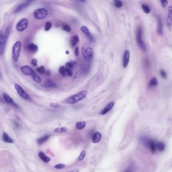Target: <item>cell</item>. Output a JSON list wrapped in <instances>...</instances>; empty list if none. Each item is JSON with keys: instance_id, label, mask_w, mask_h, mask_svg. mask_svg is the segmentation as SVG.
<instances>
[{"instance_id": "obj_22", "label": "cell", "mask_w": 172, "mask_h": 172, "mask_svg": "<svg viewBox=\"0 0 172 172\" xmlns=\"http://www.w3.org/2000/svg\"><path fill=\"white\" fill-rule=\"evenodd\" d=\"M79 42V39L78 35H75L72 36V37L71 39L70 40V43L72 47H74L77 43H78Z\"/></svg>"}, {"instance_id": "obj_37", "label": "cell", "mask_w": 172, "mask_h": 172, "mask_svg": "<svg viewBox=\"0 0 172 172\" xmlns=\"http://www.w3.org/2000/svg\"><path fill=\"white\" fill-rule=\"evenodd\" d=\"M50 106L54 109H59L61 108L60 104L57 103H51Z\"/></svg>"}, {"instance_id": "obj_32", "label": "cell", "mask_w": 172, "mask_h": 172, "mask_svg": "<svg viewBox=\"0 0 172 172\" xmlns=\"http://www.w3.org/2000/svg\"><path fill=\"white\" fill-rule=\"evenodd\" d=\"M86 155V152L84 150H83L81 151V152L80 153V154L79 155V156L78 158V159L79 161H81L82 160H83V159L85 157Z\"/></svg>"}, {"instance_id": "obj_51", "label": "cell", "mask_w": 172, "mask_h": 172, "mask_svg": "<svg viewBox=\"0 0 172 172\" xmlns=\"http://www.w3.org/2000/svg\"></svg>"}, {"instance_id": "obj_48", "label": "cell", "mask_w": 172, "mask_h": 172, "mask_svg": "<svg viewBox=\"0 0 172 172\" xmlns=\"http://www.w3.org/2000/svg\"><path fill=\"white\" fill-rule=\"evenodd\" d=\"M15 124V125H16V128L17 127H19V125H18V124H17V123H16V122H15V123H14Z\"/></svg>"}, {"instance_id": "obj_44", "label": "cell", "mask_w": 172, "mask_h": 172, "mask_svg": "<svg viewBox=\"0 0 172 172\" xmlns=\"http://www.w3.org/2000/svg\"><path fill=\"white\" fill-rule=\"evenodd\" d=\"M79 54V49L78 47H76L75 49V55L76 56H78Z\"/></svg>"}, {"instance_id": "obj_28", "label": "cell", "mask_w": 172, "mask_h": 172, "mask_svg": "<svg viewBox=\"0 0 172 172\" xmlns=\"http://www.w3.org/2000/svg\"><path fill=\"white\" fill-rule=\"evenodd\" d=\"M45 86L48 88H54L57 87V85L53 82L52 80H49L46 81L45 83Z\"/></svg>"}, {"instance_id": "obj_16", "label": "cell", "mask_w": 172, "mask_h": 172, "mask_svg": "<svg viewBox=\"0 0 172 172\" xmlns=\"http://www.w3.org/2000/svg\"><path fill=\"white\" fill-rule=\"evenodd\" d=\"M114 102L112 101L110 102L108 105H107V106L105 107L100 112V114L101 115H104L107 114L108 113H109L113 108L114 106Z\"/></svg>"}, {"instance_id": "obj_34", "label": "cell", "mask_w": 172, "mask_h": 172, "mask_svg": "<svg viewBox=\"0 0 172 172\" xmlns=\"http://www.w3.org/2000/svg\"><path fill=\"white\" fill-rule=\"evenodd\" d=\"M32 78L33 80L37 82H40L42 81V79L41 77H40L39 76H37L35 73L32 75Z\"/></svg>"}, {"instance_id": "obj_8", "label": "cell", "mask_w": 172, "mask_h": 172, "mask_svg": "<svg viewBox=\"0 0 172 172\" xmlns=\"http://www.w3.org/2000/svg\"><path fill=\"white\" fill-rule=\"evenodd\" d=\"M15 88L16 91H17L18 94L22 98L27 100H31V98L29 95L27 94V93L22 88V87L20 86L18 84H15Z\"/></svg>"}, {"instance_id": "obj_50", "label": "cell", "mask_w": 172, "mask_h": 172, "mask_svg": "<svg viewBox=\"0 0 172 172\" xmlns=\"http://www.w3.org/2000/svg\"><path fill=\"white\" fill-rule=\"evenodd\" d=\"M1 77V73H0V78Z\"/></svg>"}, {"instance_id": "obj_21", "label": "cell", "mask_w": 172, "mask_h": 172, "mask_svg": "<svg viewBox=\"0 0 172 172\" xmlns=\"http://www.w3.org/2000/svg\"><path fill=\"white\" fill-rule=\"evenodd\" d=\"M27 49L31 53H35L38 51V46L33 43L29 44L27 46Z\"/></svg>"}, {"instance_id": "obj_11", "label": "cell", "mask_w": 172, "mask_h": 172, "mask_svg": "<svg viewBox=\"0 0 172 172\" xmlns=\"http://www.w3.org/2000/svg\"><path fill=\"white\" fill-rule=\"evenodd\" d=\"M130 52L129 50H126L124 52L123 57V65L124 68H126L130 60Z\"/></svg>"}, {"instance_id": "obj_27", "label": "cell", "mask_w": 172, "mask_h": 172, "mask_svg": "<svg viewBox=\"0 0 172 172\" xmlns=\"http://www.w3.org/2000/svg\"><path fill=\"white\" fill-rule=\"evenodd\" d=\"M141 8L143 11L146 14H149L150 12L151 9L149 5L146 4H143L141 5Z\"/></svg>"}, {"instance_id": "obj_7", "label": "cell", "mask_w": 172, "mask_h": 172, "mask_svg": "<svg viewBox=\"0 0 172 172\" xmlns=\"http://www.w3.org/2000/svg\"><path fill=\"white\" fill-rule=\"evenodd\" d=\"M47 10L44 8H40L36 10L33 13L34 16L37 19H43L46 17L47 15Z\"/></svg>"}, {"instance_id": "obj_43", "label": "cell", "mask_w": 172, "mask_h": 172, "mask_svg": "<svg viewBox=\"0 0 172 172\" xmlns=\"http://www.w3.org/2000/svg\"><path fill=\"white\" fill-rule=\"evenodd\" d=\"M31 64L34 66H37V60L35 59H33L31 61Z\"/></svg>"}, {"instance_id": "obj_5", "label": "cell", "mask_w": 172, "mask_h": 172, "mask_svg": "<svg viewBox=\"0 0 172 172\" xmlns=\"http://www.w3.org/2000/svg\"><path fill=\"white\" fill-rule=\"evenodd\" d=\"M142 143L146 146L152 153H155L157 151L156 147V141H154L151 139L146 137H143L141 139Z\"/></svg>"}, {"instance_id": "obj_45", "label": "cell", "mask_w": 172, "mask_h": 172, "mask_svg": "<svg viewBox=\"0 0 172 172\" xmlns=\"http://www.w3.org/2000/svg\"><path fill=\"white\" fill-rule=\"evenodd\" d=\"M3 34L2 31H0V45H1L2 42V40H3Z\"/></svg>"}, {"instance_id": "obj_46", "label": "cell", "mask_w": 172, "mask_h": 172, "mask_svg": "<svg viewBox=\"0 0 172 172\" xmlns=\"http://www.w3.org/2000/svg\"><path fill=\"white\" fill-rule=\"evenodd\" d=\"M66 172H79V170L78 169H73L70 171H68Z\"/></svg>"}, {"instance_id": "obj_38", "label": "cell", "mask_w": 172, "mask_h": 172, "mask_svg": "<svg viewBox=\"0 0 172 172\" xmlns=\"http://www.w3.org/2000/svg\"><path fill=\"white\" fill-rule=\"evenodd\" d=\"M63 29L67 32H70L71 31V27L68 25H65L64 26H63Z\"/></svg>"}, {"instance_id": "obj_17", "label": "cell", "mask_w": 172, "mask_h": 172, "mask_svg": "<svg viewBox=\"0 0 172 172\" xmlns=\"http://www.w3.org/2000/svg\"><path fill=\"white\" fill-rule=\"evenodd\" d=\"M158 25L157 28V33L159 35L161 36L163 34V27H162V23L161 19L160 17H158Z\"/></svg>"}, {"instance_id": "obj_19", "label": "cell", "mask_w": 172, "mask_h": 172, "mask_svg": "<svg viewBox=\"0 0 172 172\" xmlns=\"http://www.w3.org/2000/svg\"><path fill=\"white\" fill-rule=\"evenodd\" d=\"M156 147L157 151L158 150L159 151H163L165 150V146L164 143L160 141H156Z\"/></svg>"}, {"instance_id": "obj_3", "label": "cell", "mask_w": 172, "mask_h": 172, "mask_svg": "<svg viewBox=\"0 0 172 172\" xmlns=\"http://www.w3.org/2000/svg\"><path fill=\"white\" fill-rule=\"evenodd\" d=\"M22 44L21 42H17L12 47V59L14 62H17L19 58Z\"/></svg>"}, {"instance_id": "obj_39", "label": "cell", "mask_w": 172, "mask_h": 172, "mask_svg": "<svg viewBox=\"0 0 172 172\" xmlns=\"http://www.w3.org/2000/svg\"><path fill=\"white\" fill-rule=\"evenodd\" d=\"M160 75L161 76V77L162 78H164V79H166L167 78V74L166 73V72L163 70H161L160 71Z\"/></svg>"}, {"instance_id": "obj_20", "label": "cell", "mask_w": 172, "mask_h": 172, "mask_svg": "<svg viewBox=\"0 0 172 172\" xmlns=\"http://www.w3.org/2000/svg\"><path fill=\"white\" fill-rule=\"evenodd\" d=\"M39 156L40 157V158L45 163H48L51 160V158L48 157L47 156H46L44 153L42 151H40L39 154Z\"/></svg>"}, {"instance_id": "obj_12", "label": "cell", "mask_w": 172, "mask_h": 172, "mask_svg": "<svg viewBox=\"0 0 172 172\" xmlns=\"http://www.w3.org/2000/svg\"><path fill=\"white\" fill-rule=\"evenodd\" d=\"M80 30L83 33H84L86 35V36H87V37L88 38V39L89 40V41L91 43H93L94 42V38L91 35V34H90L88 29L87 27L86 26H82L81 27V28H80Z\"/></svg>"}, {"instance_id": "obj_29", "label": "cell", "mask_w": 172, "mask_h": 172, "mask_svg": "<svg viewBox=\"0 0 172 172\" xmlns=\"http://www.w3.org/2000/svg\"><path fill=\"white\" fill-rule=\"evenodd\" d=\"M68 129L67 128L63 127H60V128H57L54 130V131L55 132L58 133H65L67 131Z\"/></svg>"}, {"instance_id": "obj_40", "label": "cell", "mask_w": 172, "mask_h": 172, "mask_svg": "<svg viewBox=\"0 0 172 172\" xmlns=\"http://www.w3.org/2000/svg\"><path fill=\"white\" fill-rule=\"evenodd\" d=\"M65 167V165L63 164H57L55 166V168L57 169H62Z\"/></svg>"}, {"instance_id": "obj_9", "label": "cell", "mask_w": 172, "mask_h": 172, "mask_svg": "<svg viewBox=\"0 0 172 172\" xmlns=\"http://www.w3.org/2000/svg\"><path fill=\"white\" fill-rule=\"evenodd\" d=\"M28 24V20L26 18H23L16 25V29L18 31H23L27 28Z\"/></svg>"}, {"instance_id": "obj_18", "label": "cell", "mask_w": 172, "mask_h": 172, "mask_svg": "<svg viewBox=\"0 0 172 172\" xmlns=\"http://www.w3.org/2000/svg\"><path fill=\"white\" fill-rule=\"evenodd\" d=\"M101 138V134L100 132H97L94 133L93 134V136L92 137V141L94 143H97L100 141Z\"/></svg>"}, {"instance_id": "obj_25", "label": "cell", "mask_w": 172, "mask_h": 172, "mask_svg": "<svg viewBox=\"0 0 172 172\" xmlns=\"http://www.w3.org/2000/svg\"><path fill=\"white\" fill-rule=\"evenodd\" d=\"M158 83L157 79L156 77H153L150 80V82L149 83V87H155L158 85Z\"/></svg>"}, {"instance_id": "obj_41", "label": "cell", "mask_w": 172, "mask_h": 172, "mask_svg": "<svg viewBox=\"0 0 172 172\" xmlns=\"http://www.w3.org/2000/svg\"><path fill=\"white\" fill-rule=\"evenodd\" d=\"M160 2L161 3V5L162 7H163V8H165L167 6V4L168 3V1H166V0H164V1H160Z\"/></svg>"}, {"instance_id": "obj_47", "label": "cell", "mask_w": 172, "mask_h": 172, "mask_svg": "<svg viewBox=\"0 0 172 172\" xmlns=\"http://www.w3.org/2000/svg\"><path fill=\"white\" fill-rule=\"evenodd\" d=\"M47 76H50L51 75V71L49 70H47V71H46L44 73Z\"/></svg>"}, {"instance_id": "obj_6", "label": "cell", "mask_w": 172, "mask_h": 172, "mask_svg": "<svg viewBox=\"0 0 172 172\" xmlns=\"http://www.w3.org/2000/svg\"><path fill=\"white\" fill-rule=\"evenodd\" d=\"M10 31V27H8L5 31V33L3 37L2 42L1 45H0V56H2L4 52Z\"/></svg>"}, {"instance_id": "obj_30", "label": "cell", "mask_w": 172, "mask_h": 172, "mask_svg": "<svg viewBox=\"0 0 172 172\" xmlns=\"http://www.w3.org/2000/svg\"><path fill=\"white\" fill-rule=\"evenodd\" d=\"M59 72L63 76H67V73L66 72V68L64 66H62L60 67L59 69Z\"/></svg>"}, {"instance_id": "obj_14", "label": "cell", "mask_w": 172, "mask_h": 172, "mask_svg": "<svg viewBox=\"0 0 172 172\" xmlns=\"http://www.w3.org/2000/svg\"><path fill=\"white\" fill-rule=\"evenodd\" d=\"M3 96L5 100V101L9 104H11V106L14 107L15 108H18V105L14 102V101L9 96V95L6 92H4L3 93Z\"/></svg>"}, {"instance_id": "obj_13", "label": "cell", "mask_w": 172, "mask_h": 172, "mask_svg": "<svg viewBox=\"0 0 172 172\" xmlns=\"http://www.w3.org/2000/svg\"><path fill=\"white\" fill-rule=\"evenodd\" d=\"M20 70L21 71L26 75H32L33 74L35 73L30 67L28 66H22Z\"/></svg>"}, {"instance_id": "obj_26", "label": "cell", "mask_w": 172, "mask_h": 172, "mask_svg": "<svg viewBox=\"0 0 172 172\" xmlns=\"http://www.w3.org/2000/svg\"><path fill=\"white\" fill-rule=\"evenodd\" d=\"M86 126V122L84 121L78 122L76 124V127L78 130H82Z\"/></svg>"}, {"instance_id": "obj_10", "label": "cell", "mask_w": 172, "mask_h": 172, "mask_svg": "<svg viewBox=\"0 0 172 172\" xmlns=\"http://www.w3.org/2000/svg\"><path fill=\"white\" fill-rule=\"evenodd\" d=\"M167 25L169 29L171 30L172 24V7L169 6L168 7V12L166 19Z\"/></svg>"}, {"instance_id": "obj_24", "label": "cell", "mask_w": 172, "mask_h": 172, "mask_svg": "<svg viewBox=\"0 0 172 172\" xmlns=\"http://www.w3.org/2000/svg\"><path fill=\"white\" fill-rule=\"evenodd\" d=\"M50 138V135H44L40 138H39L37 139V143H39V144H42L43 143H44V142H45L46 141L48 140V139Z\"/></svg>"}, {"instance_id": "obj_1", "label": "cell", "mask_w": 172, "mask_h": 172, "mask_svg": "<svg viewBox=\"0 0 172 172\" xmlns=\"http://www.w3.org/2000/svg\"><path fill=\"white\" fill-rule=\"evenodd\" d=\"M82 54L85 60L87 62L92 61L94 57L92 47L87 43H84L82 46Z\"/></svg>"}, {"instance_id": "obj_49", "label": "cell", "mask_w": 172, "mask_h": 172, "mask_svg": "<svg viewBox=\"0 0 172 172\" xmlns=\"http://www.w3.org/2000/svg\"><path fill=\"white\" fill-rule=\"evenodd\" d=\"M66 54H69V52L68 51H67L66 52Z\"/></svg>"}, {"instance_id": "obj_36", "label": "cell", "mask_w": 172, "mask_h": 172, "mask_svg": "<svg viewBox=\"0 0 172 172\" xmlns=\"http://www.w3.org/2000/svg\"><path fill=\"white\" fill-rule=\"evenodd\" d=\"M36 70H37V71L38 72H39L40 73H42V74L44 73L45 72V68L43 66H40V67L37 68Z\"/></svg>"}, {"instance_id": "obj_42", "label": "cell", "mask_w": 172, "mask_h": 172, "mask_svg": "<svg viewBox=\"0 0 172 172\" xmlns=\"http://www.w3.org/2000/svg\"><path fill=\"white\" fill-rule=\"evenodd\" d=\"M66 72L67 75H68L69 76H72V72L71 69H70L68 68H66Z\"/></svg>"}, {"instance_id": "obj_31", "label": "cell", "mask_w": 172, "mask_h": 172, "mask_svg": "<svg viewBox=\"0 0 172 172\" xmlns=\"http://www.w3.org/2000/svg\"><path fill=\"white\" fill-rule=\"evenodd\" d=\"M76 64V62L74 61H71V62H67L66 63V66L67 67V68H68L69 69H72L73 67V66Z\"/></svg>"}, {"instance_id": "obj_2", "label": "cell", "mask_w": 172, "mask_h": 172, "mask_svg": "<svg viewBox=\"0 0 172 172\" xmlns=\"http://www.w3.org/2000/svg\"><path fill=\"white\" fill-rule=\"evenodd\" d=\"M87 92L85 90H83L80 92L73 95L70 97L67 100V103L68 104H74L77 103L80 100H83L86 96Z\"/></svg>"}, {"instance_id": "obj_33", "label": "cell", "mask_w": 172, "mask_h": 172, "mask_svg": "<svg viewBox=\"0 0 172 172\" xmlns=\"http://www.w3.org/2000/svg\"><path fill=\"white\" fill-rule=\"evenodd\" d=\"M114 4L115 6L118 8H120L122 7L123 6L122 2L120 1H117V0H116V1H114Z\"/></svg>"}, {"instance_id": "obj_35", "label": "cell", "mask_w": 172, "mask_h": 172, "mask_svg": "<svg viewBox=\"0 0 172 172\" xmlns=\"http://www.w3.org/2000/svg\"><path fill=\"white\" fill-rule=\"evenodd\" d=\"M52 23H50V22H47L45 24V28H44V29L45 31H49V30H50L51 28H52Z\"/></svg>"}, {"instance_id": "obj_15", "label": "cell", "mask_w": 172, "mask_h": 172, "mask_svg": "<svg viewBox=\"0 0 172 172\" xmlns=\"http://www.w3.org/2000/svg\"><path fill=\"white\" fill-rule=\"evenodd\" d=\"M31 2V1H26L25 2H24V3H22L20 4V5H19L16 7V8L15 9V10L14 11V13H16L19 12L20 11L23 10V9H24L25 8H26L27 6H29Z\"/></svg>"}, {"instance_id": "obj_23", "label": "cell", "mask_w": 172, "mask_h": 172, "mask_svg": "<svg viewBox=\"0 0 172 172\" xmlns=\"http://www.w3.org/2000/svg\"><path fill=\"white\" fill-rule=\"evenodd\" d=\"M3 141L7 143H13L14 142L13 140L9 136L7 133L4 132L3 134Z\"/></svg>"}, {"instance_id": "obj_4", "label": "cell", "mask_w": 172, "mask_h": 172, "mask_svg": "<svg viewBox=\"0 0 172 172\" xmlns=\"http://www.w3.org/2000/svg\"><path fill=\"white\" fill-rule=\"evenodd\" d=\"M142 29L140 26H139L137 28V32H136V40L137 43L139 46L143 50L145 51L146 50V45L145 43L143 41L142 39Z\"/></svg>"}]
</instances>
